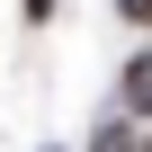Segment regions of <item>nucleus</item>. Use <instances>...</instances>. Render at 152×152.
<instances>
[{
  "mask_svg": "<svg viewBox=\"0 0 152 152\" xmlns=\"http://www.w3.org/2000/svg\"><path fill=\"white\" fill-rule=\"evenodd\" d=\"M143 107H152V54L125 63V116H143Z\"/></svg>",
  "mask_w": 152,
  "mask_h": 152,
  "instance_id": "f257e3e1",
  "label": "nucleus"
},
{
  "mask_svg": "<svg viewBox=\"0 0 152 152\" xmlns=\"http://www.w3.org/2000/svg\"><path fill=\"white\" fill-rule=\"evenodd\" d=\"M116 9H125V18H134V27H152V0H116Z\"/></svg>",
  "mask_w": 152,
  "mask_h": 152,
  "instance_id": "f03ea898",
  "label": "nucleus"
},
{
  "mask_svg": "<svg viewBox=\"0 0 152 152\" xmlns=\"http://www.w3.org/2000/svg\"><path fill=\"white\" fill-rule=\"evenodd\" d=\"M27 18H54V0H27Z\"/></svg>",
  "mask_w": 152,
  "mask_h": 152,
  "instance_id": "7ed1b4c3",
  "label": "nucleus"
}]
</instances>
